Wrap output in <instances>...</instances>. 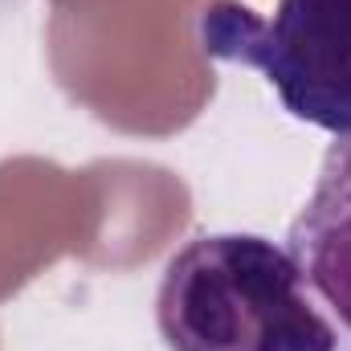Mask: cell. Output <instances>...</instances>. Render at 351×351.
I'll return each instance as SVG.
<instances>
[{"label": "cell", "instance_id": "6da1fadb", "mask_svg": "<svg viewBox=\"0 0 351 351\" xmlns=\"http://www.w3.org/2000/svg\"><path fill=\"white\" fill-rule=\"evenodd\" d=\"M156 323L168 351H339L290 250L258 233H204L176 250Z\"/></svg>", "mask_w": 351, "mask_h": 351}, {"label": "cell", "instance_id": "7a4b0ae2", "mask_svg": "<svg viewBox=\"0 0 351 351\" xmlns=\"http://www.w3.org/2000/svg\"><path fill=\"white\" fill-rule=\"evenodd\" d=\"M196 33L208 58L258 70L298 123L351 131V0H278L269 16L213 0Z\"/></svg>", "mask_w": 351, "mask_h": 351}, {"label": "cell", "instance_id": "3957f363", "mask_svg": "<svg viewBox=\"0 0 351 351\" xmlns=\"http://www.w3.org/2000/svg\"><path fill=\"white\" fill-rule=\"evenodd\" d=\"M290 258L339 327L351 331V131L335 135L323 156L319 180L290 225Z\"/></svg>", "mask_w": 351, "mask_h": 351}]
</instances>
